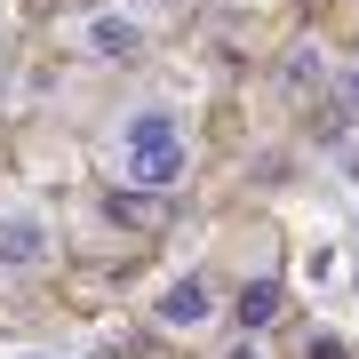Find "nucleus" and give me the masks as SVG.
<instances>
[{"instance_id": "f257e3e1", "label": "nucleus", "mask_w": 359, "mask_h": 359, "mask_svg": "<svg viewBox=\"0 0 359 359\" xmlns=\"http://www.w3.org/2000/svg\"><path fill=\"white\" fill-rule=\"evenodd\" d=\"M72 40H80L88 56H104V65H128L144 40H152V25H144V8H88Z\"/></svg>"}, {"instance_id": "f03ea898", "label": "nucleus", "mask_w": 359, "mask_h": 359, "mask_svg": "<svg viewBox=\"0 0 359 359\" xmlns=\"http://www.w3.org/2000/svg\"><path fill=\"white\" fill-rule=\"evenodd\" d=\"M120 176L136 184V192H176L184 176H192V144H144V152H120Z\"/></svg>"}, {"instance_id": "7ed1b4c3", "label": "nucleus", "mask_w": 359, "mask_h": 359, "mask_svg": "<svg viewBox=\"0 0 359 359\" xmlns=\"http://www.w3.org/2000/svg\"><path fill=\"white\" fill-rule=\"evenodd\" d=\"M152 320L176 327V335H184V327H208V320H216V287H208L200 271H184V280H168V287L152 295Z\"/></svg>"}, {"instance_id": "20e7f679", "label": "nucleus", "mask_w": 359, "mask_h": 359, "mask_svg": "<svg viewBox=\"0 0 359 359\" xmlns=\"http://www.w3.org/2000/svg\"><path fill=\"white\" fill-rule=\"evenodd\" d=\"M176 136H184L176 104H136V112L120 120V152H144V144H176Z\"/></svg>"}, {"instance_id": "39448f33", "label": "nucleus", "mask_w": 359, "mask_h": 359, "mask_svg": "<svg viewBox=\"0 0 359 359\" xmlns=\"http://www.w3.org/2000/svg\"><path fill=\"white\" fill-rule=\"evenodd\" d=\"M0 264H48V224L40 216H0Z\"/></svg>"}, {"instance_id": "423d86ee", "label": "nucleus", "mask_w": 359, "mask_h": 359, "mask_svg": "<svg viewBox=\"0 0 359 359\" xmlns=\"http://www.w3.org/2000/svg\"><path fill=\"white\" fill-rule=\"evenodd\" d=\"M280 304H287L280 280H248V287H240V304H231V320H240L248 335H264L271 320H280Z\"/></svg>"}, {"instance_id": "0eeeda50", "label": "nucleus", "mask_w": 359, "mask_h": 359, "mask_svg": "<svg viewBox=\"0 0 359 359\" xmlns=\"http://www.w3.org/2000/svg\"><path fill=\"white\" fill-rule=\"evenodd\" d=\"M320 72H327V56L304 40V48H287V65H280V88H287V96H304V88H320Z\"/></svg>"}, {"instance_id": "6e6552de", "label": "nucleus", "mask_w": 359, "mask_h": 359, "mask_svg": "<svg viewBox=\"0 0 359 359\" xmlns=\"http://www.w3.org/2000/svg\"><path fill=\"white\" fill-rule=\"evenodd\" d=\"M335 104L359 120V56H344V65H335Z\"/></svg>"}, {"instance_id": "1a4fd4ad", "label": "nucleus", "mask_w": 359, "mask_h": 359, "mask_svg": "<svg viewBox=\"0 0 359 359\" xmlns=\"http://www.w3.org/2000/svg\"><path fill=\"white\" fill-rule=\"evenodd\" d=\"M311 359H344V344H335V335H320V344H311Z\"/></svg>"}, {"instance_id": "9d476101", "label": "nucleus", "mask_w": 359, "mask_h": 359, "mask_svg": "<svg viewBox=\"0 0 359 359\" xmlns=\"http://www.w3.org/2000/svg\"><path fill=\"white\" fill-rule=\"evenodd\" d=\"M224 359H264V351H256V344H231V351H224Z\"/></svg>"}]
</instances>
